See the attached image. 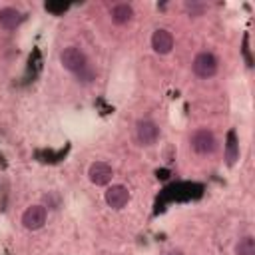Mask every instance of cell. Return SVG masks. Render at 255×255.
<instances>
[{"instance_id": "30bf717a", "label": "cell", "mask_w": 255, "mask_h": 255, "mask_svg": "<svg viewBox=\"0 0 255 255\" xmlns=\"http://www.w3.org/2000/svg\"><path fill=\"white\" fill-rule=\"evenodd\" d=\"M110 16H112V22L118 24V26H124L128 22H131L133 18V8L126 2H120V4H114L112 10H110Z\"/></svg>"}, {"instance_id": "5b68a950", "label": "cell", "mask_w": 255, "mask_h": 255, "mask_svg": "<svg viewBox=\"0 0 255 255\" xmlns=\"http://www.w3.org/2000/svg\"><path fill=\"white\" fill-rule=\"evenodd\" d=\"M135 137L139 141V145H153L159 139V128L153 120H139L135 124Z\"/></svg>"}, {"instance_id": "5bb4252c", "label": "cell", "mask_w": 255, "mask_h": 255, "mask_svg": "<svg viewBox=\"0 0 255 255\" xmlns=\"http://www.w3.org/2000/svg\"><path fill=\"white\" fill-rule=\"evenodd\" d=\"M46 10L52 14H62L68 10V4H46Z\"/></svg>"}, {"instance_id": "7a4b0ae2", "label": "cell", "mask_w": 255, "mask_h": 255, "mask_svg": "<svg viewBox=\"0 0 255 255\" xmlns=\"http://www.w3.org/2000/svg\"><path fill=\"white\" fill-rule=\"evenodd\" d=\"M191 70H193V74L197 76V78H201V80H209V78H213L215 74H217V70H219V60H217V56L213 54V52H199L195 58H193V62H191Z\"/></svg>"}, {"instance_id": "6da1fadb", "label": "cell", "mask_w": 255, "mask_h": 255, "mask_svg": "<svg viewBox=\"0 0 255 255\" xmlns=\"http://www.w3.org/2000/svg\"><path fill=\"white\" fill-rule=\"evenodd\" d=\"M60 64L82 82H92V78H94V70L90 66V60L84 54V50H80L78 46L64 48L60 52Z\"/></svg>"}, {"instance_id": "9c48e42d", "label": "cell", "mask_w": 255, "mask_h": 255, "mask_svg": "<svg viewBox=\"0 0 255 255\" xmlns=\"http://www.w3.org/2000/svg\"><path fill=\"white\" fill-rule=\"evenodd\" d=\"M24 12H20L14 6H6L0 10V28L4 30H16L22 22H24Z\"/></svg>"}, {"instance_id": "ba28073f", "label": "cell", "mask_w": 255, "mask_h": 255, "mask_svg": "<svg viewBox=\"0 0 255 255\" xmlns=\"http://www.w3.org/2000/svg\"><path fill=\"white\" fill-rule=\"evenodd\" d=\"M173 34L169 32V30H165V28H157L153 34H151V48H153V52L155 54H159V56H165V54H169L171 50H173Z\"/></svg>"}, {"instance_id": "9a60e30c", "label": "cell", "mask_w": 255, "mask_h": 255, "mask_svg": "<svg viewBox=\"0 0 255 255\" xmlns=\"http://www.w3.org/2000/svg\"><path fill=\"white\" fill-rule=\"evenodd\" d=\"M165 255H181L179 251H169V253H165Z\"/></svg>"}, {"instance_id": "8fae6325", "label": "cell", "mask_w": 255, "mask_h": 255, "mask_svg": "<svg viewBox=\"0 0 255 255\" xmlns=\"http://www.w3.org/2000/svg\"><path fill=\"white\" fill-rule=\"evenodd\" d=\"M239 159V141H237V133L235 129L227 131V139H225V161L227 165H233Z\"/></svg>"}, {"instance_id": "277c9868", "label": "cell", "mask_w": 255, "mask_h": 255, "mask_svg": "<svg viewBox=\"0 0 255 255\" xmlns=\"http://www.w3.org/2000/svg\"><path fill=\"white\" fill-rule=\"evenodd\" d=\"M46 219H48V209H46V205H40V203L26 207V211L22 213V225L28 231L42 229L44 223H46Z\"/></svg>"}, {"instance_id": "3957f363", "label": "cell", "mask_w": 255, "mask_h": 255, "mask_svg": "<svg viewBox=\"0 0 255 255\" xmlns=\"http://www.w3.org/2000/svg\"><path fill=\"white\" fill-rule=\"evenodd\" d=\"M189 143H191V149H193L195 153H199V155H211V153H215V149H217V137H215V133H213L211 129H207V128L195 129V131L191 133V137H189Z\"/></svg>"}, {"instance_id": "4fadbf2b", "label": "cell", "mask_w": 255, "mask_h": 255, "mask_svg": "<svg viewBox=\"0 0 255 255\" xmlns=\"http://www.w3.org/2000/svg\"><path fill=\"white\" fill-rule=\"evenodd\" d=\"M183 8H185V12H187L191 18H197V16H203V14H205L207 4L197 2V0H187V2L183 4Z\"/></svg>"}, {"instance_id": "52a82bcc", "label": "cell", "mask_w": 255, "mask_h": 255, "mask_svg": "<svg viewBox=\"0 0 255 255\" xmlns=\"http://www.w3.org/2000/svg\"><path fill=\"white\" fill-rule=\"evenodd\" d=\"M112 177H114V169L106 161H94L88 167V179L94 185H108L112 181Z\"/></svg>"}, {"instance_id": "8992f818", "label": "cell", "mask_w": 255, "mask_h": 255, "mask_svg": "<svg viewBox=\"0 0 255 255\" xmlns=\"http://www.w3.org/2000/svg\"><path fill=\"white\" fill-rule=\"evenodd\" d=\"M104 199H106L108 207H112V209H124L128 205V201H129V189L126 185H122V183H114V185H110L106 189Z\"/></svg>"}, {"instance_id": "7c38bea8", "label": "cell", "mask_w": 255, "mask_h": 255, "mask_svg": "<svg viewBox=\"0 0 255 255\" xmlns=\"http://www.w3.org/2000/svg\"><path fill=\"white\" fill-rule=\"evenodd\" d=\"M235 255H255V239L251 235H245L235 245Z\"/></svg>"}]
</instances>
